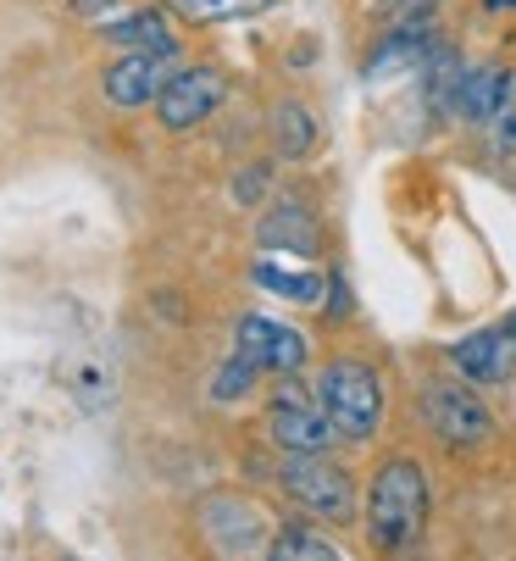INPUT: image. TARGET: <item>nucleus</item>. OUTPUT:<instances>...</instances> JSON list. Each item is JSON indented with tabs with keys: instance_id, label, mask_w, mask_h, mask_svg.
<instances>
[{
	"instance_id": "f257e3e1",
	"label": "nucleus",
	"mask_w": 516,
	"mask_h": 561,
	"mask_svg": "<svg viewBox=\"0 0 516 561\" xmlns=\"http://www.w3.org/2000/svg\"><path fill=\"white\" fill-rule=\"evenodd\" d=\"M427 523V478L416 461H383L367 490V534L378 550H405Z\"/></svg>"
},
{
	"instance_id": "f03ea898",
	"label": "nucleus",
	"mask_w": 516,
	"mask_h": 561,
	"mask_svg": "<svg viewBox=\"0 0 516 561\" xmlns=\"http://www.w3.org/2000/svg\"><path fill=\"white\" fill-rule=\"evenodd\" d=\"M317 407L328 412L339 439H367L378 428V417H383V383L362 362H333L317 378Z\"/></svg>"
},
{
	"instance_id": "7ed1b4c3",
	"label": "nucleus",
	"mask_w": 516,
	"mask_h": 561,
	"mask_svg": "<svg viewBox=\"0 0 516 561\" xmlns=\"http://www.w3.org/2000/svg\"><path fill=\"white\" fill-rule=\"evenodd\" d=\"M284 495H289L300 512L322 517V523H351V517H356V484H351V472L333 467V461H322V456H289V467H284Z\"/></svg>"
},
{
	"instance_id": "20e7f679",
	"label": "nucleus",
	"mask_w": 516,
	"mask_h": 561,
	"mask_svg": "<svg viewBox=\"0 0 516 561\" xmlns=\"http://www.w3.org/2000/svg\"><path fill=\"white\" fill-rule=\"evenodd\" d=\"M422 423L434 428L445 445H456V450H472V445H483L494 434L489 407L467 383H427L422 389Z\"/></svg>"
},
{
	"instance_id": "39448f33",
	"label": "nucleus",
	"mask_w": 516,
	"mask_h": 561,
	"mask_svg": "<svg viewBox=\"0 0 516 561\" xmlns=\"http://www.w3.org/2000/svg\"><path fill=\"white\" fill-rule=\"evenodd\" d=\"M222 72L217 67H190V72H172L167 90L156 95V112H161V128L184 134V128H200L217 106H222Z\"/></svg>"
},
{
	"instance_id": "423d86ee",
	"label": "nucleus",
	"mask_w": 516,
	"mask_h": 561,
	"mask_svg": "<svg viewBox=\"0 0 516 561\" xmlns=\"http://www.w3.org/2000/svg\"><path fill=\"white\" fill-rule=\"evenodd\" d=\"M273 439L289 456H322L333 445V423H328L322 407H311L300 389H278L273 394Z\"/></svg>"
},
{
	"instance_id": "0eeeda50",
	"label": "nucleus",
	"mask_w": 516,
	"mask_h": 561,
	"mask_svg": "<svg viewBox=\"0 0 516 561\" xmlns=\"http://www.w3.org/2000/svg\"><path fill=\"white\" fill-rule=\"evenodd\" d=\"M167 78H172L167 50H134V56L106 67V101L112 106H145V101H156L167 90Z\"/></svg>"
},
{
	"instance_id": "6e6552de",
	"label": "nucleus",
	"mask_w": 516,
	"mask_h": 561,
	"mask_svg": "<svg viewBox=\"0 0 516 561\" xmlns=\"http://www.w3.org/2000/svg\"><path fill=\"white\" fill-rule=\"evenodd\" d=\"M233 345H239V356H250L255 367H273V373H300V362H306V340L295 329L267 323V317H239Z\"/></svg>"
},
{
	"instance_id": "1a4fd4ad",
	"label": "nucleus",
	"mask_w": 516,
	"mask_h": 561,
	"mask_svg": "<svg viewBox=\"0 0 516 561\" xmlns=\"http://www.w3.org/2000/svg\"><path fill=\"white\" fill-rule=\"evenodd\" d=\"M450 362H456L472 383H505V378L516 373V340L505 334V323H500V329H478V334H467V340L450 351Z\"/></svg>"
},
{
	"instance_id": "9d476101",
	"label": "nucleus",
	"mask_w": 516,
	"mask_h": 561,
	"mask_svg": "<svg viewBox=\"0 0 516 561\" xmlns=\"http://www.w3.org/2000/svg\"><path fill=\"white\" fill-rule=\"evenodd\" d=\"M427 61H434V28L427 23H394V34H383V45L367 61V84H378V78H400V72L427 67Z\"/></svg>"
},
{
	"instance_id": "9b49d317",
	"label": "nucleus",
	"mask_w": 516,
	"mask_h": 561,
	"mask_svg": "<svg viewBox=\"0 0 516 561\" xmlns=\"http://www.w3.org/2000/svg\"><path fill=\"white\" fill-rule=\"evenodd\" d=\"M516 95V78L505 67H472L461 72V84H456V112L472 117V123H489L494 112H505Z\"/></svg>"
},
{
	"instance_id": "f8f14e48",
	"label": "nucleus",
	"mask_w": 516,
	"mask_h": 561,
	"mask_svg": "<svg viewBox=\"0 0 516 561\" xmlns=\"http://www.w3.org/2000/svg\"><path fill=\"white\" fill-rule=\"evenodd\" d=\"M262 245L267 251H295V256H311L317 251V217L295 201H284L278 211H267L262 222Z\"/></svg>"
},
{
	"instance_id": "ddd939ff",
	"label": "nucleus",
	"mask_w": 516,
	"mask_h": 561,
	"mask_svg": "<svg viewBox=\"0 0 516 561\" xmlns=\"http://www.w3.org/2000/svg\"><path fill=\"white\" fill-rule=\"evenodd\" d=\"M106 39L123 45V50H167V56H179V45H172V28L161 12H134L123 23H106Z\"/></svg>"
},
{
	"instance_id": "4468645a",
	"label": "nucleus",
	"mask_w": 516,
	"mask_h": 561,
	"mask_svg": "<svg viewBox=\"0 0 516 561\" xmlns=\"http://www.w3.org/2000/svg\"><path fill=\"white\" fill-rule=\"evenodd\" d=\"M250 278L262 289H273V295H284V300H322V278L317 273H289V267H273V262H255Z\"/></svg>"
},
{
	"instance_id": "2eb2a0df",
	"label": "nucleus",
	"mask_w": 516,
	"mask_h": 561,
	"mask_svg": "<svg viewBox=\"0 0 516 561\" xmlns=\"http://www.w3.org/2000/svg\"><path fill=\"white\" fill-rule=\"evenodd\" d=\"M273 134H278V150L284 156H311V145H317V123H311L306 106H278Z\"/></svg>"
},
{
	"instance_id": "dca6fc26",
	"label": "nucleus",
	"mask_w": 516,
	"mask_h": 561,
	"mask_svg": "<svg viewBox=\"0 0 516 561\" xmlns=\"http://www.w3.org/2000/svg\"><path fill=\"white\" fill-rule=\"evenodd\" d=\"M184 18L195 23H233V18H255V12H267L273 0H172Z\"/></svg>"
},
{
	"instance_id": "f3484780",
	"label": "nucleus",
	"mask_w": 516,
	"mask_h": 561,
	"mask_svg": "<svg viewBox=\"0 0 516 561\" xmlns=\"http://www.w3.org/2000/svg\"><path fill=\"white\" fill-rule=\"evenodd\" d=\"M273 556L278 561H333L339 550L322 539V534H311V528H278V539H273Z\"/></svg>"
},
{
	"instance_id": "a211bd4d",
	"label": "nucleus",
	"mask_w": 516,
	"mask_h": 561,
	"mask_svg": "<svg viewBox=\"0 0 516 561\" xmlns=\"http://www.w3.org/2000/svg\"><path fill=\"white\" fill-rule=\"evenodd\" d=\"M255 373H262V367H255L250 356H233V362L217 373V383H211V400H222V407H228V400L250 394V389H255Z\"/></svg>"
},
{
	"instance_id": "6ab92c4d",
	"label": "nucleus",
	"mask_w": 516,
	"mask_h": 561,
	"mask_svg": "<svg viewBox=\"0 0 516 561\" xmlns=\"http://www.w3.org/2000/svg\"><path fill=\"white\" fill-rule=\"evenodd\" d=\"M434 7H439V0H383V18L389 23H427Z\"/></svg>"
},
{
	"instance_id": "aec40b11",
	"label": "nucleus",
	"mask_w": 516,
	"mask_h": 561,
	"mask_svg": "<svg viewBox=\"0 0 516 561\" xmlns=\"http://www.w3.org/2000/svg\"><path fill=\"white\" fill-rule=\"evenodd\" d=\"M262 184H267V173H262V168H250V173L239 179V201H255V195H262Z\"/></svg>"
},
{
	"instance_id": "412c9836",
	"label": "nucleus",
	"mask_w": 516,
	"mask_h": 561,
	"mask_svg": "<svg viewBox=\"0 0 516 561\" xmlns=\"http://www.w3.org/2000/svg\"><path fill=\"white\" fill-rule=\"evenodd\" d=\"M489 12H516V0H483Z\"/></svg>"
},
{
	"instance_id": "4be33fe9",
	"label": "nucleus",
	"mask_w": 516,
	"mask_h": 561,
	"mask_svg": "<svg viewBox=\"0 0 516 561\" xmlns=\"http://www.w3.org/2000/svg\"><path fill=\"white\" fill-rule=\"evenodd\" d=\"M505 334H511V340H516V311H511V317H505Z\"/></svg>"
}]
</instances>
